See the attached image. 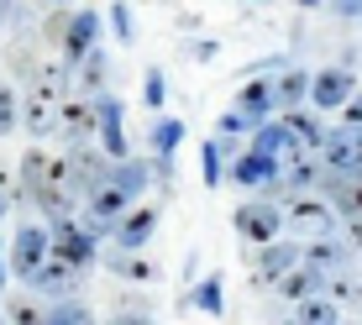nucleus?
<instances>
[{
    "label": "nucleus",
    "instance_id": "obj_1",
    "mask_svg": "<svg viewBox=\"0 0 362 325\" xmlns=\"http://www.w3.org/2000/svg\"><path fill=\"white\" fill-rule=\"evenodd\" d=\"M16 184H21V199H32L42 215H53V220H64L74 215V184H69V162L64 158H53V153H32L16 162Z\"/></svg>",
    "mask_w": 362,
    "mask_h": 325
},
{
    "label": "nucleus",
    "instance_id": "obj_2",
    "mask_svg": "<svg viewBox=\"0 0 362 325\" xmlns=\"http://www.w3.org/2000/svg\"><path fill=\"white\" fill-rule=\"evenodd\" d=\"M47 42H58V58L74 69L84 64V58L100 47V11H58L53 21H47Z\"/></svg>",
    "mask_w": 362,
    "mask_h": 325
},
{
    "label": "nucleus",
    "instance_id": "obj_3",
    "mask_svg": "<svg viewBox=\"0 0 362 325\" xmlns=\"http://www.w3.org/2000/svg\"><path fill=\"white\" fill-rule=\"evenodd\" d=\"M299 262H305V247L299 242H273V247H257V252L247 257V278H252L257 289H279V278H289Z\"/></svg>",
    "mask_w": 362,
    "mask_h": 325
},
{
    "label": "nucleus",
    "instance_id": "obj_4",
    "mask_svg": "<svg viewBox=\"0 0 362 325\" xmlns=\"http://www.w3.org/2000/svg\"><path fill=\"white\" fill-rule=\"evenodd\" d=\"M231 226H236L242 242L273 247V242H279V231H284V205H273V199H247L242 210H231Z\"/></svg>",
    "mask_w": 362,
    "mask_h": 325
},
{
    "label": "nucleus",
    "instance_id": "obj_5",
    "mask_svg": "<svg viewBox=\"0 0 362 325\" xmlns=\"http://www.w3.org/2000/svg\"><path fill=\"white\" fill-rule=\"evenodd\" d=\"M47 257H53V236H47V226H21L16 236H11V247H6V262H11V273H16L21 283H32Z\"/></svg>",
    "mask_w": 362,
    "mask_h": 325
},
{
    "label": "nucleus",
    "instance_id": "obj_6",
    "mask_svg": "<svg viewBox=\"0 0 362 325\" xmlns=\"http://www.w3.org/2000/svg\"><path fill=\"white\" fill-rule=\"evenodd\" d=\"M284 226H289V231H310V242H320V236L341 231V215H336L320 194H299V199L284 205Z\"/></svg>",
    "mask_w": 362,
    "mask_h": 325
},
{
    "label": "nucleus",
    "instance_id": "obj_7",
    "mask_svg": "<svg viewBox=\"0 0 362 325\" xmlns=\"http://www.w3.org/2000/svg\"><path fill=\"white\" fill-rule=\"evenodd\" d=\"M95 136H100V153L110 162H127L132 142H127V105L116 95H100L95 100Z\"/></svg>",
    "mask_w": 362,
    "mask_h": 325
},
{
    "label": "nucleus",
    "instance_id": "obj_8",
    "mask_svg": "<svg viewBox=\"0 0 362 325\" xmlns=\"http://www.w3.org/2000/svg\"><path fill=\"white\" fill-rule=\"evenodd\" d=\"M47 236H53V257H58V262H69V268H79V273L100 257V252H95V236L79 226V215L53 220V231H47Z\"/></svg>",
    "mask_w": 362,
    "mask_h": 325
},
{
    "label": "nucleus",
    "instance_id": "obj_9",
    "mask_svg": "<svg viewBox=\"0 0 362 325\" xmlns=\"http://www.w3.org/2000/svg\"><path fill=\"white\" fill-rule=\"evenodd\" d=\"M64 162H69V184H74V199H90V194L100 189V184L110 179V168H116V162H110L105 153H100V147H90V142H84V147H74V153H69Z\"/></svg>",
    "mask_w": 362,
    "mask_h": 325
},
{
    "label": "nucleus",
    "instance_id": "obj_10",
    "mask_svg": "<svg viewBox=\"0 0 362 325\" xmlns=\"http://www.w3.org/2000/svg\"><path fill=\"white\" fill-rule=\"evenodd\" d=\"M357 95V73L352 69H320L315 84H310V105L320 110V116H331V110H346V100Z\"/></svg>",
    "mask_w": 362,
    "mask_h": 325
},
{
    "label": "nucleus",
    "instance_id": "obj_11",
    "mask_svg": "<svg viewBox=\"0 0 362 325\" xmlns=\"http://www.w3.org/2000/svg\"><path fill=\"white\" fill-rule=\"evenodd\" d=\"M320 162H326V173H362V126H331Z\"/></svg>",
    "mask_w": 362,
    "mask_h": 325
},
{
    "label": "nucleus",
    "instance_id": "obj_12",
    "mask_svg": "<svg viewBox=\"0 0 362 325\" xmlns=\"http://www.w3.org/2000/svg\"><path fill=\"white\" fill-rule=\"evenodd\" d=\"M279 173H284L279 158H263V153H252V147H247V153L226 168V179L242 184V189H273V184H279Z\"/></svg>",
    "mask_w": 362,
    "mask_h": 325
},
{
    "label": "nucleus",
    "instance_id": "obj_13",
    "mask_svg": "<svg viewBox=\"0 0 362 325\" xmlns=\"http://www.w3.org/2000/svg\"><path fill=\"white\" fill-rule=\"evenodd\" d=\"M64 100H69V95L32 90V95H27V105H21V131H32V136L58 131V110H64Z\"/></svg>",
    "mask_w": 362,
    "mask_h": 325
},
{
    "label": "nucleus",
    "instance_id": "obj_14",
    "mask_svg": "<svg viewBox=\"0 0 362 325\" xmlns=\"http://www.w3.org/2000/svg\"><path fill=\"white\" fill-rule=\"evenodd\" d=\"M153 231H158V210L132 205L127 215H121V226H116V252H142V247L153 242Z\"/></svg>",
    "mask_w": 362,
    "mask_h": 325
},
{
    "label": "nucleus",
    "instance_id": "obj_15",
    "mask_svg": "<svg viewBox=\"0 0 362 325\" xmlns=\"http://www.w3.org/2000/svg\"><path fill=\"white\" fill-rule=\"evenodd\" d=\"M279 121H284V131H289V142L299 153H320L326 136H331V126L320 121V110H289V116H279Z\"/></svg>",
    "mask_w": 362,
    "mask_h": 325
},
{
    "label": "nucleus",
    "instance_id": "obj_16",
    "mask_svg": "<svg viewBox=\"0 0 362 325\" xmlns=\"http://www.w3.org/2000/svg\"><path fill=\"white\" fill-rule=\"evenodd\" d=\"M231 110H242L252 126H268V116L279 110V95H273V79H247L242 90H236V105Z\"/></svg>",
    "mask_w": 362,
    "mask_h": 325
},
{
    "label": "nucleus",
    "instance_id": "obj_17",
    "mask_svg": "<svg viewBox=\"0 0 362 325\" xmlns=\"http://www.w3.org/2000/svg\"><path fill=\"white\" fill-rule=\"evenodd\" d=\"M74 289H79V268H69V262H58V257H47L42 273L27 283V294H47L53 305H58V299H69Z\"/></svg>",
    "mask_w": 362,
    "mask_h": 325
},
{
    "label": "nucleus",
    "instance_id": "obj_18",
    "mask_svg": "<svg viewBox=\"0 0 362 325\" xmlns=\"http://www.w3.org/2000/svg\"><path fill=\"white\" fill-rule=\"evenodd\" d=\"M352 257H357V252L341 242V236H320V242H310V247H305V262H310L315 273H326V278L346 273V268H352Z\"/></svg>",
    "mask_w": 362,
    "mask_h": 325
},
{
    "label": "nucleus",
    "instance_id": "obj_19",
    "mask_svg": "<svg viewBox=\"0 0 362 325\" xmlns=\"http://www.w3.org/2000/svg\"><path fill=\"white\" fill-rule=\"evenodd\" d=\"M279 299H289V305H305V299H320L326 294V273H315L310 262H299V268L289 273V278H279V289H273Z\"/></svg>",
    "mask_w": 362,
    "mask_h": 325
},
{
    "label": "nucleus",
    "instance_id": "obj_20",
    "mask_svg": "<svg viewBox=\"0 0 362 325\" xmlns=\"http://www.w3.org/2000/svg\"><path fill=\"white\" fill-rule=\"evenodd\" d=\"M310 84H315V73H305V69H284L279 79H273V95H279V116H289V110H305Z\"/></svg>",
    "mask_w": 362,
    "mask_h": 325
},
{
    "label": "nucleus",
    "instance_id": "obj_21",
    "mask_svg": "<svg viewBox=\"0 0 362 325\" xmlns=\"http://www.w3.org/2000/svg\"><path fill=\"white\" fill-rule=\"evenodd\" d=\"M58 131H64L74 147H84V136L95 131V105H90V100H64V110H58Z\"/></svg>",
    "mask_w": 362,
    "mask_h": 325
},
{
    "label": "nucleus",
    "instance_id": "obj_22",
    "mask_svg": "<svg viewBox=\"0 0 362 325\" xmlns=\"http://www.w3.org/2000/svg\"><path fill=\"white\" fill-rule=\"evenodd\" d=\"M105 73H110V58H105V47H95L84 64H74V84L69 90H79V95H105Z\"/></svg>",
    "mask_w": 362,
    "mask_h": 325
},
{
    "label": "nucleus",
    "instance_id": "obj_23",
    "mask_svg": "<svg viewBox=\"0 0 362 325\" xmlns=\"http://www.w3.org/2000/svg\"><path fill=\"white\" fill-rule=\"evenodd\" d=\"M110 184H116V189L127 194V199H136V194L147 189V184H153V162H142V158L116 162V168H110Z\"/></svg>",
    "mask_w": 362,
    "mask_h": 325
},
{
    "label": "nucleus",
    "instance_id": "obj_24",
    "mask_svg": "<svg viewBox=\"0 0 362 325\" xmlns=\"http://www.w3.org/2000/svg\"><path fill=\"white\" fill-rule=\"evenodd\" d=\"M289 320H299V325H341V305L320 294V299H305V305H294Z\"/></svg>",
    "mask_w": 362,
    "mask_h": 325
},
{
    "label": "nucleus",
    "instance_id": "obj_25",
    "mask_svg": "<svg viewBox=\"0 0 362 325\" xmlns=\"http://www.w3.org/2000/svg\"><path fill=\"white\" fill-rule=\"evenodd\" d=\"M6 320L11 325H47V305H37V294H6Z\"/></svg>",
    "mask_w": 362,
    "mask_h": 325
},
{
    "label": "nucleus",
    "instance_id": "obj_26",
    "mask_svg": "<svg viewBox=\"0 0 362 325\" xmlns=\"http://www.w3.org/2000/svg\"><path fill=\"white\" fill-rule=\"evenodd\" d=\"M147 142H153V153H158V158H173V153H179V142H184V121L158 116V121H153V131H147Z\"/></svg>",
    "mask_w": 362,
    "mask_h": 325
},
{
    "label": "nucleus",
    "instance_id": "obj_27",
    "mask_svg": "<svg viewBox=\"0 0 362 325\" xmlns=\"http://www.w3.org/2000/svg\"><path fill=\"white\" fill-rule=\"evenodd\" d=\"M252 153L279 158V162H284V153H294V142H289V131H284V121H268V126H257V136H252Z\"/></svg>",
    "mask_w": 362,
    "mask_h": 325
},
{
    "label": "nucleus",
    "instance_id": "obj_28",
    "mask_svg": "<svg viewBox=\"0 0 362 325\" xmlns=\"http://www.w3.org/2000/svg\"><path fill=\"white\" fill-rule=\"evenodd\" d=\"M105 268L116 273V278H132V283H147V278H158V268H153V262H142L136 252H105Z\"/></svg>",
    "mask_w": 362,
    "mask_h": 325
},
{
    "label": "nucleus",
    "instance_id": "obj_29",
    "mask_svg": "<svg viewBox=\"0 0 362 325\" xmlns=\"http://www.w3.org/2000/svg\"><path fill=\"white\" fill-rule=\"evenodd\" d=\"M194 309H205V315H221L226 309V278L221 273H205V283H194Z\"/></svg>",
    "mask_w": 362,
    "mask_h": 325
},
{
    "label": "nucleus",
    "instance_id": "obj_30",
    "mask_svg": "<svg viewBox=\"0 0 362 325\" xmlns=\"http://www.w3.org/2000/svg\"><path fill=\"white\" fill-rule=\"evenodd\" d=\"M47 325H100L90 305H79V299H58V305H47Z\"/></svg>",
    "mask_w": 362,
    "mask_h": 325
},
{
    "label": "nucleus",
    "instance_id": "obj_31",
    "mask_svg": "<svg viewBox=\"0 0 362 325\" xmlns=\"http://www.w3.org/2000/svg\"><path fill=\"white\" fill-rule=\"evenodd\" d=\"M326 299H336V305H362V278L352 268L336 273V278H326Z\"/></svg>",
    "mask_w": 362,
    "mask_h": 325
},
{
    "label": "nucleus",
    "instance_id": "obj_32",
    "mask_svg": "<svg viewBox=\"0 0 362 325\" xmlns=\"http://www.w3.org/2000/svg\"><path fill=\"white\" fill-rule=\"evenodd\" d=\"M11 131H21V100L11 84H0V136H11Z\"/></svg>",
    "mask_w": 362,
    "mask_h": 325
},
{
    "label": "nucleus",
    "instance_id": "obj_33",
    "mask_svg": "<svg viewBox=\"0 0 362 325\" xmlns=\"http://www.w3.org/2000/svg\"><path fill=\"white\" fill-rule=\"evenodd\" d=\"M199 173H205V189L226 179V168H221V147H216V142H199Z\"/></svg>",
    "mask_w": 362,
    "mask_h": 325
},
{
    "label": "nucleus",
    "instance_id": "obj_34",
    "mask_svg": "<svg viewBox=\"0 0 362 325\" xmlns=\"http://www.w3.org/2000/svg\"><path fill=\"white\" fill-rule=\"evenodd\" d=\"M142 100H147L153 110L168 100V73H163V69H147V79H142Z\"/></svg>",
    "mask_w": 362,
    "mask_h": 325
},
{
    "label": "nucleus",
    "instance_id": "obj_35",
    "mask_svg": "<svg viewBox=\"0 0 362 325\" xmlns=\"http://www.w3.org/2000/svg\"><path fill=\"white\" fill-rule=\"evenodd\" d=\"M110 27H116V37H121V47H127L132 42V11H127V0H116V6H110Z\"/></svg>",
    "mask_w": 362,
    "mask_h": 325
},
{
    "label": "nucleus",
    "instance_id": "obj_36",
    "mask_svg": "<svg viewBox=\"0 0 362 325\" xmlns=\"http://www.w3.org/2000/svg\"><path fill=\"white\" fill-rule=\"evenodd\" d=\"M16 199H21V184L0 168V215H11V210H16Z\"/></svg>",
    "mask_w": 362,
    "mask_h": 325
},
{
    "label": "nucleus",
    "instance_id": "obj_37",
    "mask_svg": "<svg viewBox=\"0 0 362 325\" xmlns=\"http://www.w3.org/2000/svg\"><path fill=\"white\" fill-rule=\"evenodd\" d=\"M216 126H221V136H242L247 126H252V121H247V116H242V110H226V116H221V121H216ZM252 131H257V126H252Z\"/></svg>",
    "mask_w": 362,
    "mask_h": 325
},
{
    "label": "nucleus",
    "instance_id": "obj_38",
    "mask_svg": "<svg viewBox=\"0 0 362 325\" xmlns=\"http://www.w3.org/2000/svg\"><path fill=\"white\" fill-rule=\"evenodd\" d=\"M331 6V16H341V21H362V0H326Z\"/></svg>",
    "mask_w": 362,
    "mask_h": 325
},
{
    "label": "nucleus",
    "instance_id": "obj_39",
    "mask_svg": "<svg viewBox=\"0 0 362 325\" xmlns=\"http://www.w3.org/2000/svg\"><path fill=\"white\" fill-rule=\"evenodd\" d=\"M336 236H341L352 252H362V220H341V231H336Z\"/></svg>",
    "mask_w": 362,
    "mask_h": 325
},
{
    "label": "nucleus",
    "instance_id": "obj_40",
    "mask_svg": "<svg viewBox=\"0 0 362 325\" xmlns=\"http://www.w3.org/2000/svg\"><path fill=\"white\" fill-rule=\"evenodd\" d=\"M341 126H362V90L346 100V110H341Z\"/></svg>",
    "mask_w": 362,
    "mask_h": 325
},
{
    "label": "nucleus",
    "instance_id": "obj_41",
    "mask_svg": "<svg viewBox=\"0 0 362 325\" xmlns=\"http://www.w3.org/2000/svg\"><path fill=\"white\" fill-rule=\"evenodd\" d=\"M105 325H153V315H142V309H127V315H116V320H105Z\"/></svg>",
    "mask_w": 362,
    "mask_h": 325
},
{
    "label": "nucleus",
    "instance_id": "obj_42",
    "mask_svg": "<svg viewBox=\"0 0 362 325\" xmlns=\"http://www.w3.org/2000/svg\"><path fill=\"white\" fill-rule=\"evenodd\" d=\"M189 58H216V42H210V37L205 42H189Z\"/></svg>",
    "mask_w": 362,
    "mask_h": 325
},
{
    "label": "nucleus",
    "instance_id": "obj_43",
    "mask_svg": "<svg viewBox=\"0 0 362 325\" xmlns=\"http://www.w3.org/2000/svg\"><path fill=\"white\" fill-rule=\"evenodd\" d=\"M6 273H11V262H6V242H0V289H6Z\"/></svg>",
    "mask_w": 362,
    "mask_h": 325
},
{
    "label": "nucleus",
    "instance_id": "obj_44",
    "mask_svg": "<svg viewBox=\"0 0 362 325\" xmlns=\"http://www.w3.org/2000/svg\"><path fill=\"white\" fill-rule=\"evenodd\" d=\"M294 6H299V11H315V6H326V0H294Z\"/></svg>",
    "mask_w": 362,
    "mask_h": 325
},
{
    "label": "nucleus",
    "instance_id": "obj_45",
    "mask_svg": "<svg viewBox=\"0 0 362 325\" xmlns=\"http://www.w3.org/2000/svg\"><path fill=\"white\" fill-rule=\"evenodd\" d=\"M42 6H64V11H74V0H42Z\"/></svg>",
    "mask_w": 362,
    "mask_h": 325
},
{
    "label": "nucleus",
    "instance_id": "obj_46",
    "mask_svg": "<svg viewBox=\"0 0 362 325\" xmlns=\"http://www.w3.org/2000/svg\"><path fill=\"white\" fill-rule=\"evenodd\" d=\"M11 6H16V0H0V16H6V11H11Z\"/></svg>",
    "mask_w": 362,
    "mask_h": 325
},
{
    "label": "nucleus",
    "instance_id": "obj_47",
    "mask_svg": "<svg viewBox=\"0 0 362 325\" xmlns=\"http://www.w3.org/2000/svg\"><path fill=\"white\" fill-rule=\"evenodd\" d=\"M247 6H263V0H247Z\"/></svg>",
    "mask_w": 362,
    "mask_h": 325
},
{
    "label": "nucleus",
    "instance_id": "obj_48",
    "mask_svg": "<svg viewBox=\"0 0 362 325\" xmlns=\"http://www.w3.org/2000/svg\"><path fill=\"white\" fill-rule=\"evenodd\" d=\"M284 325H299V320H284Z\"/></svg>",
    "mask_w": 362,
    "mask_h": 325
},
{
    "label": "nucleus",
    "instance_id": "obj_49",
    "mask_svg": "<svg viewBox=\"0 0 362 325\" xmlns=\"http://www.w3.org/2000/svg\"><path fill=\"white\" fill-rule=\"evenodd\" d=\"M0 325H6V320H0Z\"/></svg>",
    "mask_w": 362,
    "mask_h": 325
}]
</instances>
